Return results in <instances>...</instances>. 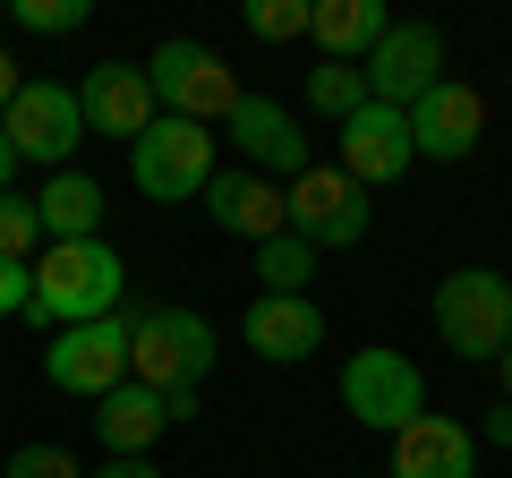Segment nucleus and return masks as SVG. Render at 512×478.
Wrapping results in <instances>:
<instances>
[{"instance_id":"obj_1","label":"nucleus","mask_w":512,"mask_h":478,"mask_svg":"<svg viewBox=\"0 0 512 478\" xmlns=\"http://www.w3.org/2000/svg\"><path fill=\"white\" fill-rule=\"evenodd\" d=\"M120 291H128V265L111 239H52L35 265V291H26V316L43 333H69L94 316H120Z\"/></svg>"},{"instance_id":"obj_2","label":"nucleus","mask_w":512,"mask_h":478,"mask_svg":"<svg viewBox=\"0 0 512 478\" xmlns=\"http://www.w3.org/2000/svg\"><path fill=\"white\" fill-rule=\"evenodd\" d=\"M214 350H222V333L197 308H137L128 316V385L163 393V402L171 393H197Z\"/></svg>"},{"instance_id":"obj_3","label":"nucleus","mask_w":512,"mask_h":478,"mask_svg":"<svg viewBox=\"0 0 512 478\" xmlns=\"http://www.w3.org/2000/svg\"><path fill=\"white\" fill-rule=\"evenodd\" d=\"M436 333H444L453 359L495 368V350L512 342V282L495 274V265H453V274L436 282Z\"/></svg>"},{"instance_id":"obj_4","label":"nucleus","mask_w":512,"mask_h":478,"mask_svg":"<svg viewBox=\"0 0 512 478\" xmlns=\"http://www.w3.org/2000/svg\"><path fill=\"white\" fill-rule=\"evenodd\" d=\"M342 410L359 427H376V436H402L410 419H427V376L410 350L393 342H359L342 359Z\"/></svg>"},{"instance_id":"obj_5","label":"nucleus","mask_w":512,"mask_h":478,"mask_svg":"<svg viewBox=\"0 0 512 478\" xmlns=\"http://www.w3.org/2000/svg\"><path fill=\"white\" fill-rule=\"evenodd\" d=\"M146 86H154V111L163 120H231V103H239V77L222 69V52H205V43H188V35H171V43H154V60H146Z\"/></svg>"},{"instance_id":"obj_6","label":"nucleus","mask_w":512,"mask_h":478,"mask_svg":"<svg viewBox=\"0 0 512 478\" xmlns=\"http://www.w3.org/2000/svg\"><path fill=\"white\" fill-rule=\"evenodd\" d=\"M128 180H137V197H154V205L205 197V180H214V137H205L197 120H163V111H154V129L128 146Z\"/></svg>"},{"instance_id":"obj_7","label":"nucleus","mask_w":512,"mask_h":478,"mask_svg":"<svg viewBox=\"0 0 512 478\" xmlns=\"http://www.w3.org/2000/svg\"><path fill=\"white\" fill-rule=\"evenodd\" d=\"M0 137H9V154H18V163H52V171H69L77 137H86L77 86H60V77H26L18 103L0 111Z\"/></svg>"},{"instance_id":"obj_8","label":"nucleus","mask_w":512,"mask_h":478,"mask_svg":"<svg viewBox=\"0 0 512 478\" xmlns=\"http://www.w3.org/2000/svg\"><path fill=\"white\" fill-rule=\"evenodd\" d=\"M43 376H52V393H77V402H103L111 385H128V308L52 333L43 342Z\"/></svg>"},{"instance_id":"obj_9","label":"nucleus","mask_w":512,"mask_h":478,"mask_svg":"<svg viewBox=\"0 0 512 478\" xmlns=\"http://www.w3.org/2000/svg\"><path fill=\"white\" fill-rule=\"evenodd\" d=\"M282 222H291V239H308V248H359L367 239V188L342 180L333 163H308L282 188Z\"/></svg>"},{"instance_id":"obj_10","label":"nucleus","mask_w":512,"mask_h":478,"mask_svg":"<svg viewBox=\"0 0 512 478\" xmlns=\"http://www.w3.org/2000/svg\"><path fill=\"white\" fill-rule=\"evenodd\" d=\"M359 77H367V103L410 111V103L444 77V35H436L427 18H393V26H384V43L359 60Z\"/></svg>"},{"instance_id":"obj_11","label":"nucleus","mask_w":512,"mask_h":478,"mask_svg":"<svg viewBox=\"0 0 512 478\" xmlns=\"http://www.w3.org/2000/svg\"><path fill=\"white\" fill-rule=\"evenodd\" d=\"M402 120H410V154H427V163H470L478 137H487V94L461 86V77H436Z\"/></svg>"},{"instance_id":"obj_12","label":"nucleus","mask_w":512,"mask_h":478,"mask_svg":"<svg viewBox=\"0 0 512 478\" xmlns=\"http://www.w3.org/2000/svg\"><path fill=\"white\" fill-rule=\"evenodd\" d=\"M222 137L248 154L256 180H274V171H282V180H299V171H308V137H299V120L274 103V94H239L231 120H222Z\"/></svg>"},{"instance_id":"obj_13","label":"nucleus","mask_w":512,"mask_h":478,"mask_svg":"<svg viewBox=\"0 0 512 478\" xmlns=\"http://www.w3.org/2000/svg\"><path fill=\"white\" fill-rule=\"evenodd\" d=\"M419 163V154H410V120L402 111H384V103H359L342 120V180H359V188H384V180H402V171Z\"/></svg>"},{"instance_id":"obj_14","label":"nucleus","mask_w":512,"mask_h":478,"mask_svg":"<svg viewBox=\"0 0 512 478\" xmlns=\"http://www.w3.org/2000/svg\"><path fill=\"white\" fill-rule=\"evenodd\" d=\"M77 111H86V129L94 137H137L154 129V86L137 60H103V69H86V86H77Z\"/></svg>"},{"instance_id":"obj_15","label":"nucleus","mask_w":512,"mask_h":478,"mask_svg":"<svg viewBox=\"0 0 512 478\" xmlns=\"http://www.w3.org/2000/svg\"><path fill=\"white\" fill-rule=\"evenodd\" d=\"M239 342H248L256 359H274V368H299V359H316V350H325V308H316V299H274V291H256V308L239 316Z\"/></svg>"},{"instance_id":"obj_16","label":"nucleus","mask_w":512,"mask_h":478,"mask_svg":"<svg viewBox=\"0 0 512 478\" xmlns=\"http://www.w3.org/2000/svg\"><path fill=\"white\" fill-rule=\"evenodd\" d=\"M205 214H214L222 239H274V231H291V222H282V188L256 180L248 163H231V171L214 163V180H205Z\"/></svg>"},{"instance_id":"obj_17","label":"nucleus","mask_w":512,"mask_h":478,"mask_svg":"<svg viewBox=\"0 0 512 478\" xmlns=\"http://www.w3.org/2000/svg\"><path fill=\"white\" fill-rule=\"evenodd\" d=\"M393 478H478V436L444 410H427L393 436Z\"/></svg>"},{"instance_id":"obj_18","label":"nucleus","mask_w":512,"mask_h":478,"mask_svg":"<svg viewBox=\"0 0 512 478\" xmlns=\"http://www.w3.org/2000/svg\"><path fill=\"white\" fill-rule=\"evenodd\" d=\"M163 393H146V385H111L103 402H94V436H103V461H120V453H154V436H163Z\"/></svg>"},{"instance_id":"obj_19","label":"nucleus","mask_w":512,"mask_h":478,"mask_svg":"<svg viewBox=\"0 0 512 478\" xmlns=\"http://www.w3.org/2000/svg\"><path fill=\"white\" fill-rule=\"evenodd\" d=\"M384 26H393L384 0H316V9H308V35L325 43V60H350V69L384 43Z\"/></svg>"},{"instance_id":"obj_20","label":"nucleus","mask_w":512,"mask_h":478,"mask_svg":"<svg viewBox=\"0 0 512 478\" xmlns=\"http://www.w3.org/2000/svg\"><path fill=\"white\" fill-rule=\"evenodd\" d=\"M35 222H43V248L52 239H103V188L86 171H52V188L35 197Z\"/></svg>"},{"instance_id":"obj_21","label":"nucleus","mask_w":512,"mask_h":478,"mask_svg":"<svg viewBox=\"0 0 512 478\" xmlns=\"http://www.w3.org/2000/svg\"><path fill=\"white\" fill-rule=\"evenodd\" d=\"M256 282H265L274 299H308V282H316V248H308V239H291V231L256 239Z\"/></svg>"},{"instance_id":"obj_22","label":"nucleus","mask_w":512,"mask_h":478,"mask_svg":"<svg viewBox=\"0 0 512 478\" xmlns=\"http://www.w3.org/2000/svg\"><path fill=\"white\" fill-rule=\"evenodd\" d=\"M359 103H367V77L350 69V60H325V69H308V111H325L333 129H342Z\"/></svg>"},{"instance_id":"obj_23","label":"nucleus","mask_w":512,"mask_h":478,"mask_svg":"<svg viewBox=\"0 0 512 478\" xmlns=\"http://www.w3.org/2000/svg\"><path fill=\"white\" fill-rule=\"evenodd\" d=\"M35 248H43V222H35V197H0V257L9 265H35Z\"/></svg>"},{"instance_id":"obj_24","label":"nucleus","mask_w":512,"mask_h":478,"mask_svg":"<svg viewBox=\"0 0 512 478\" xmlns=\"http://www.w3.org/2000/svg\"><path fill=\"white\" fill-rule=\"evenodd\" d=\"M9 18H18L26 35H77V26L94 18V0H9Z\"/></svg>"},{"instance_id":"obj_25","label":"nucleus","mask_w":512,"mask_h":478,"mask_svg":"<svg viewBox=\"0 0 512 478\" xmlns=\"http://www.w3.org/2000/svg\"><path fill=\"white\" fill-rule=\"evenodd\" d=\"M0 478H86V461L69 444H18V453L0 461Z\"/></svg>"},{"instance_id":"obj_26","label":"nucleus","mask_w":512,"mask_h":478,"mask_svg":"<svg viewBox=\"0 0 512 478\" xmlns=\"http://www.w3.org/2000/svg\"><path fill=\"white\" fill-rule=\"evenodd\" d=\"M248 35L256 43H299L308 35V0H248Z\"/></svg>"},{"instance_id":"obj_27","label":"nucleus","mask_w":512,"mask_h":478,"mask_svg":"<svg viewBox=\"0 0 512 478\" xmlns=\"http://www.w3.org/2000/svg\"><path fill=\"white\" fill-rule=\"evenodd\" d=\"M26 291H35V265H9V257H0V316H26Z\"/></svg>"},{"instance_id":"obj_28","label":"nucleus","mask_w":512,"mask_h":478,"mask_svg":"<svg viewBox=\"0 0 512 478\" xmlns=\"http://www.w3.org/2000/svg\"><path fill=\"white\" fill-rule=\"evenodd\" d=\"M86 478H163V470H154V453H120V461H103V470H86Z\"/></svg>"},{"instance_id":"obj_29","label":"nucleus","mask_w":512,"mask_h":478,"mask_svg":"<svg viewBox=\"0 0 512 478\" xmlns=\"http://www.w3.org/2000/svg\"><path fill=\"white\" fill-rule=\"evenodd\" d=\"M478 436H487L495 453H512V402H495V410H487V427H478Z\"/></svg>"},{"instance_id":"obj_30","label":"nucleus","mask_w":512,"mask_h":478,"mask_svg":"<svg viewBox=\"0 0 512 478\" xmlns=\"http://www.w3.org/2000/svg\"><path fill=\"white\" fill-rule=\"evenodd\" d=\"M9 103H18V60L0 52V111H9Z\"/></svg>"},{"instance_id":"obj_31","label":"nucleus","mask_w":512,"mask_h":478,"mask_svg":"<svg viewBox=\"0 0 512 478\" xmlns=\"http://www.w3.org/2000/svg\"><path fill=\"white\" fill-rule=\"evenodd\" d=\"M18 188V154H9V137H0V197Z\"/></svg>"},{"instance_id":"obj_32","label":"nucleus","mask_w":512,"mask_h":478,"mask_svg":"<svg viewBox=\"0 0 512 478\" xmlns=\"http://www.w3.org/2000/svg\"><path fill=\"white\" fill-rule=\"evenodd\" d=\"M495 385H504V402H512V342L495 350Z\"/></svg>"}]
</instances>
